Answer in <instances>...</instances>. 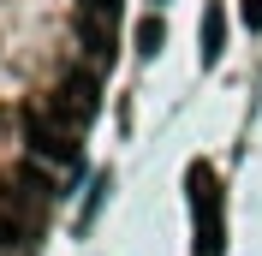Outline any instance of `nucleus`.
I'll list each match as a JSON object with an SVG mask.
<instances>
[{
    "mask_svg": "<svg viewBox=\"0 0 262 256\" xmlns=\"http://www.w3.org/2000/svg\"><path fill=\"white\" fill-rule=\"evenodd\" d=\"M161 42H167V30H161V18L149 12L143 24H137V54H149V60H155V48H161Z\"/></svg>",
    "mask_w": 262,
    "mask_h": 256,
    "instance_id": "3",
    "label": "nucleus"
},
{
    "mask_svg": "<svg viewBox=\"0 0 262 256\" xmlns=\"http://www.w3.org/2000/svg\"><path fill=\"white\" fill-rule=\"evenodd\" d=\"M185 185H191V215H196V256H221V250H227L221 179H214L209 161H191V167H185Z\"/></svg>",
    "mask_w": 262,
    "mask_h": 256,
    "instance_id": "1",
    "label": "nucleus"
},
{
    "mask_svg": "<svg viewBox=\"0 0 262 256\" xmlns=\"http://www.w3.org/2000/svg\"><path fill=\"white\" fill-rule=\"evenodd\" d=\"M238 12H245V24H250V30H262V0H245Z\"/></svg>",
    "mask_w": 262,
    "mask_h": 256,
    "instance_id": "4",
    "label": "nucleus"
},
{
    "mask_svg": "<svg viewBox=\"0 0 262 256\" xmlns=\"http://www.w3.org/2000/svg\"><path fill=\"white\" fill-rule=\"evenodd\" d=\"M221 36H227V18H221V6H209V18H203V66L221 60Z\"/></svg>",
    "mask_w": 262,
    "mask_h": 256,
    "instance_id": "2",
    "label": "nucleus"
}]
</instances>
